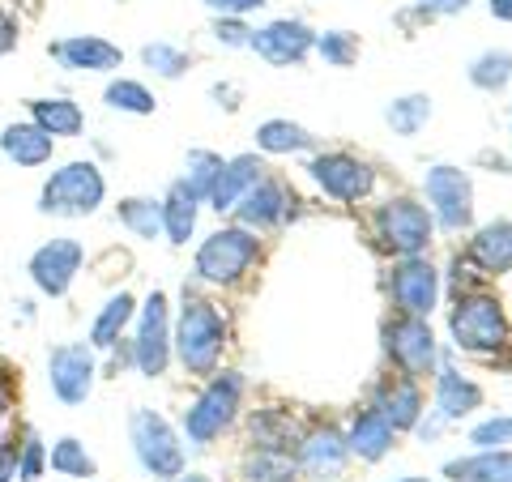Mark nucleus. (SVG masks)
<instances>
[{"instance_id":"24","label":"nucleus","mask_w":512,"mask_h":482,"mask_svg":"<svg viewBox=\"0 0 512 482\" xmlns=\"http://www.w3.org/2000/svg\"><path fill=\"white\" fill-rule=\"evenodd\" d=\"M376 410L389 419L393 431H414L419 427V414H423L419 384H414L410 376H389L380 384V393H376Z\"/></svg>"},{"instance_id":"1","label":"nucleus","mask_w":512,"mask_h":482,"mask_svg":"<svg viewBox=\"0 0 512 482\" xmlns=\"http://www.w3.org/2000/svg\"><path fill=\"white\" fill-rule=\"evenodd\" d=\"M171 346L188 376H214L227 350V316L218 303L184 286L180 312L171 320Z\"/></svg>"},{"instance_id":"44","label":"nucleus","mask_w":512,"mask_h":482,"mask_svg":"<svg viewBox=\"0 0 512 482\" xmlns=\"http://www.w3.org/2000/svg\"><path fill=\"white\" fill-rule=\"evenodd\" d=\"M0 482H18V431L0 436Z\"/></svg>"},{"instance_id":"52","label":"nucleus","mask_w":512,"mask_h":482,"mask_svg":"<svg viewBox=\"0 0 512 482\" xmlns=\"http://www.w3.org/2000/svg\"><path fill=\"white\" fill-rule=\"evenodd\" d=\"M13 5H35V0H13Z\"/></svg>"},{"instance_id":"9","label":"nucleus","mask_w":512,"mask_h":482,"mask_svg":"<svg viewBox=\"0 0 512 482\" xmlns=\"http://www.w3.org/2000/svg\"><path fill=\"white\" fill-rule=\"evenodd\" d=\"M82 265H86V244H82V239L56 235V239H47V244H39L35 252H30L26 278H30V286H35L43 299H64L73 291Z\"/></svg>"},{"instance_id":"3","label":"nucleus","mask_w":512,"mask_h":482,"mask_svg":"<svg viewBox=\"0 0 512 482\" xmlns=\"http://www.w3.org/2000/svg\"><path fill=\"white\" fill-rule=\"evenodd\" d=\"M239 406H244V376L239 372L205 376V389L197 393V401H192V406L184 410V419H180V436L192 448H210L222 431L235 427Z\"/></svg>"},{"instance_id":"50","label":"nucleus","mask_w":512,"mask_h":482,"mask_svg":"<svg viewBox=\"0 0 512 482\" xmlns=\"http://www.w3.org/2000/svg\"><path fill=\"white\" fill-rule=\"evenodd\" d=\"M175 482H210V478H205V474H180Z\"/></svg>"},{"instance_id":"2","label":"nucleus","mask_w":512,"mask_h":482,"mask_svg":"<svg viewBox=\"0 0 512 482\" xmlns=\"http://www.w3.org/2000/svg\"><path fill=\"white\" fill-rule=\"evenodd\" d=\"M107 201V175L99 163L90 158H73V163H60L39 188V214L43 218H94L99 205Z\"/></svg>"},{"instance_id":"20","label":"nucleus","mask_w":512,"mask_h":482,"mask_svg":"<svg viewBox=\"0 0 512 482\" xmlns=\"http://www.w3.org/2000/svg\"><path fill=\"white\" fill-rule=\"evenodd\" d=\"M265 175V163L256 154H235V158H227L222 163V171H218V180H214V188H210V197H205V205H210L214 214H231L235 205H239V197L261 180Z\"/></svg>"},{"instance_id":"43","label":"nucleus","mask_w":512,"mask_h":482,"mask_svg":"<svg viewBox=\"0 0 512 482\" xmlns=\"http://www.w3.org/2000/svg\"><path fill=\"white\" fill-rule=\"evenodd\" d=\"M22 43V18L9 5H0V56H13Z\"/></svg>"},{"instance_id":"29","label":"nucleus","mask_w":512,"mask_h":482,"mask_svg":"<svg viewBox=\"0 0 512 482\" xmlns=\"http://www.w3.org/2000/svg\"><path fill=\"white\" fill-rule=\"evenodd\" d=\"M47 470L60 474V478H73V482H90L99 474V461L90 457V448L77 436H60L52 448H47Z\"/></svg>"},{"instance_id":"7","label":"nucleus","mask_w":512,"mask_h":482,"mask_svg":"<svg viewBox=\"0 0 512 482\" xmlns=\"http://www.w3.org/2000/svg\"><path fill=\"white\" fill-rule=\"evenodd\" d=\"M128 355H133V367L146 380L167 376V367L175 359V346H171V299L163 291H150L137 303Z\"/></svg>"},{"instance_id":"40","label":"nucleus","mask_w":512,"mask_h":482,"mask_svg":"<svg viewBox=\"0 0 512 482\" xmlns=\"http://www.w3.org/2000/svg\"><path fill=\"white\" fill-rule=\"evenodd\" d=\"M316 52L325 56V64H333V69H350V64L359 60V39L350 35V30H325V35H316Z\"/></svg>"},{"instance_id":"4","label":"nucleus","mask_w":512,"mask_h":482,"mask_svg":"<svg viewBox=\"0 0 512 482\" xmlns=\"http://www.w3.org/2000/svg\"><path fill=\"white\" fill-rule=\"evenodd\" d=\"M128 444H133L137 465L154 482H175L188 470L184 436L171 427V419H163V414L150 410V406H137L128 414Z\"/></svg>"},{"instance_id":"28","label":"nucleus","mask_w":512,"mask_h":482,"mask_svg":"<svg viewBox=\"0 0 512 482\" xmlns=\"http://www.w3.org/2000/svg\"><path fill=\"white\" fill-rule=\"evenodd\" d=\"M444 474L453 482H512V453L508 448H478L474 457L448 461Z\"/></svg>"},{"instance_id":"39","label":"nucleus","mask_w":512,"mask_h":482,"mask_svg":"<svg viewBox=\"0 0 512 482\" xmlns=\"http://www.w3.org/2000/svg\"><path fill=\"white\" fill-rule=\"evenodd\" d=\"M470 82L478 90H504L512 82V52H483L470 64Z\"/></svg>"},{"instance_id":"18","label":"nucleus","mask_w":512,"mask_h":482,"mask_svg":"<svg viewBox=\"0 0 512 482\" xmlns=\"http://www.w3.org/2000/svg\"><path fill=\"white\" fill-rule=\"evenodd\" d=\"M0 154L22 171H39L56 158V137H47L35 120H13L0 124Z\"/></svg>"},{"instance_id":"23","label":"nucleus","mask_w":512,"mask_h":482,"mask_svg":"<svg viewBox=\"0 0 512 482\" xmlns=\"http://www.w3.org/2000/svg\"><path fill=\"white\" fill-rule=\"evenodd\" d=\"M133 316H137V299H133V295H128V291L107 295V303H103V308L94 312V320H90L86 342L99 350V355H107V350H116L120 337L133 329Z\"/></svg>"},{"instance_id":"8","label":"nucleus","mask_w":512,"mask_h":482,"mask_svg":"<svg viewBox=\"0 0 512 482\" xmlns=\"http://www.w3.org/2000/svg\"><path fill=\"white\" fill-rule=\"evenodd\" d=\"M99 384V350L90 342H60L47 350V389L60 406H86Z\"/></svg>"},{"instance_id":"32","label":"nucleus","mask_w":512,"mask_h":482,"mask_svg":"<svg viewBox=\"0 0 512 482\" xmlns=\"http://www.w3.org/2000/svg\"><path fill=\"white\" fill-rule=\"evenodd\" d=\"M103 103L111 111H120V116H154V107H158L150 86L137 82V77H111L103 90Z\"/></svg>"},{"instance_id":"14","label":"nucleus","mask_w":512,"mask_h":482,"mask_svg":"<svg viewBox=\"0 0 512 482\" xmlns=\"http://www.w3.org/2000/svg\"><path fill=\"white\" fill-rule=\"evenodd\" d=\"M291 205H295V192L286 180H278V175H261L244 197H239L235 205V222L239 227H248V231H269V227H278L282 218H291Z\"/></svg>"},{"instance_id":"42","label":"nucleus","mask_w":512,"mask_h":482,"mask_svg":"<svg viewBox=\"0 0 512 482\" xmlns=\"http://www.w3.org/2000/svg\"><path fill=\"white\" fill-rule=\"evenodd\" d=\"M214 39L222 47H248L252 26H244V18H214Z\"/></svg>"},{"instance_id":"53","label":"nucleus","mask_w":512,"mask_h":482,"mask_svg":"<svg viewBox=\"0 0 512 482\" xmlns=\"http://www.w3.org/2000/svg\"><path fill=\"white\" fill-rule=\"evenodd\" d=\"M90 482H94V478H90Z\"/></svg>"},{"instance_id":"6","label":"nucleus","mask_w":512,"mask_h":482,"mask_svg":"<svg viewBox=\"0 0 512 482\" xmlns=\"http://www.w3.org/2000/svg\"><path fill=\"white\" fill-rule=\"evenodd\" d=\"M448 333H453L457 350L470 355H495L508 342V316L504 303L487 291H466L457 295V308L448 312Z\"/></svg>"},{"instance_id":"47","label":"nucleus","mask_w":512,"mask_h":482,"mask_svg":"<svg viewBox=\"0 0 512 482\" xmlns=\"http://www.w3.org/2000/svg\"><path fill=\"white\" fill-rule=\"evenodd\" d=\"M13 406H18V397H13V389L5 380H0V436H5V427H9V419H13Z\"/></svg>"},{"instance_id":"37","label":"nucleus","mask_w":512,"mask_h":482,"mask_svg":"<svg viewBox=\"0 0 512 482\" xmlns=\"http://www.w3.org/2000/svg\"><path fill=\"white\" fill-rule=\"evenodd\" d=\"M222 163H227V158L214 154V150H188V158H184V184L205 201V197H210V188H214V180H218Z\"/></svg>"},{"instance_id":"30","label":"nucleus","mask_w":512,"mask_h":482,"mask_svg":"<svg viewBox=\"0 0 512 482\" xmlns=\"http://www.w3.org/2000/svg\"><path fill=\"white\" fill-rule=\"evenodd\" d=\"M116 218L133 239H158L163 235V201L158 197H120Z\"/></svg>"},{"instance_id":"27","label":"nucleus","mask_w":512,"mask_h":482,"mask_svg":"<svg viewBox=\"0 0 512 482\" xmlns=\"http://www.w3.org/2000/svg\"><path fill=\"white\" fill-rule=\"evenodd\" d=\"M393 436H397V431L389 427V419H384V414L372 406V410H363L359 419L350 423L346 448H350V457H359V461H380L393 448Z\"/></svg>"},{"instance_id":"34","label":"nucleus","mask_w":512,"mask_h":482,"mask_svg":"<svg viewBox=\"0 0 512 482\" xmlns=\"http://www.w3.org/2000/svg\"><path fill=\"white\" fill-rule=\"evenodd\" d=\"M248 431H252V444L256 448H286L291 453V440H295V419H291V410H256L252 414V423H248Z\"/></svg>"},{"instance_id":"46","label":"nucleus","mask_w":512,"mask_h":482,"mask_svg":"<svg viewBox=\"0 0 512 482\" xmlns=\"http://www.w3.org/2000/svg\"><path fill=\"white\" fill-rule=\"evenodd\" d=\"M414 5H419L423 13H461V9H470V0H414Z\"/></svg>"},{"instance_id":"5","label":"nucleus","mask_w":512,"mask_h":482,"mask_svg":"<svg viewBox=\"0 0 512 482\" xmlns=\"http://www.w3.org/2000/svg\"><path fill=\"white\" fill-rule=\"evenodd\" d=\"M261 256V239L248 227H218L214 235L201 239L197 256H192V273L205 286H235Z\"/></svg>"},{"instance_id":"16","label":"nucleus","mask_w":512,"mask_h":482,"mask_svg":"<svg viewBox=\"0 0 512 482\" xmlns=\"http://www.w3.org/2000/svg\"><path fill=\"white\" fill-rule=\"evenodd\" d=\"M389 291L406 316H431V308L440 303V273L423 256H402V265L393 269Z\"/></svg>"},{"instance_id":"31","label":"nucleus","mask_w":512,"mask_h":482,"mask_svg":"<svg viewBox=\"0 0 512 482\" xmlns=\"http://www.w3.org/2000/svg\"><path fill=\"white\" fill-rule=\"evenodd\" d=\"M256 150L261 154H299V150H312V133L295 120H265V124H256Z\"/></svg>"},{"instance_id":"38","label":"nucleus","mask_w":512,"mask_h":482,"mask_svg":"<svg viewBox=\"0 0 512 482\" xmlns=\"http://www.w3.org/2000/svg\"><path fill=\"white\" fill-rule=\"evenodd\" d=\"M47 474V444L35 427L18 431V482H43Z\"/></svg>"},{"instance_id":"22","label":"nucleus","mask_w":512,"mask_h":482,"mask_svg":"<svg viewBox=\"0 0 512 482\" xmlns=\"http://www.w3.org/2000/svg\"><path fill=\"white\" fill-rule=\"evenodd\" d=\"M346 457H350L346 436H338L333 427H316L312 436L299 444V470L308 478H338Z\"/></svg>"},{"instance_id":"21","label":"nucleus","mask_w":512,"mask_h":482,"mask_svg":"<svg viewBox=\"0 0 512 482\" xmlns=\"http://www.w3.org/2000/svg\"><path fill=\"white\" fill-rule=\"evenodd\" d=\"M26 120H35L47 137H82L86 133V111L69 94H47V99H26Z\"/></svg>"},{"instance_id":"48","label":"nucleus","mask_w":512,"mask_h":482,"mask_svg":"<svg viewBox=\"0 0 512 482\" xmlns=\"http://www.w3.org/2000/svg\"><path fill=\"white\" fill-rule=\"evenodd\" d=\"M210 94L218 99V107H227V111H235V107H239V90H235V86H214Z\"/></svg>"},{"instance_id":"15","label":"nucleus","mask_w":512,"mask_h":482,"mask_svg":"<svg viewBox=\"0 0 512 482\" xmlns=\"http://www.w3.org/2000/svg\"><path fill=\"white\" fill-rule=\"evenodd\" d=\"M47 56H52L64 73H99V77L120 73V64H124V52L111 39H103V35L56 39L52 47H47Z\"/></svg>"},{"instance_id":"26","label":"nucleus","mask_w":512,"mask_h":482,"mask_svg":"<svg viewBox=\"0 0 512 482\" xmlns=\"http://www.w3.org/2000/svg\"><path fill=\"white\" fill-rule=\"evenodd\" d=\"M470 265L478 273H512V222H491L470 239Z\"/></svg>"},{"instance_id":"13","label":"nucleus","mask_w":512,"mask_h":482,"mask_svg":"<svg viewBox=\"0 0 512 482\" xmlns=\"http://www.w3.org/2000/svg\"><path fill=\"white\" fill-rule=\"evenodd\" d=\"M308 171H312L316 188L342 205L372 197V188H376V171L367 163H359L355 154H320V158H312Z\"/></svg>"},{"instance_id":"11","label":"nucleus","mask_w":512,"mask_h":482,"mask_svg":"<svg viewBox=\"0 0 512 482\" xmlns=\"http://www.w3.org/2000/svg\"><path fill=\"white\" fill-rule=\"evenodd\" d=\"M384 350H389V359H393L397 372L410 376V380L431 376V372H436V363H440L436 333H431V325L423 316H406V312L384 325Z\"/></svg>"},{"instance_id":"36","label":"nucleus","mask_w":512,"mask_h":482,"mask_svg":"<svg viewBox=\"0 0 512 482\" xmlns=\"http://www.w3.org/2000/svg\"><path fill=\"white\" fill-rule=\"evenodd\" d=\"M384 120H389V128L397 137L423 133L427 120H431V99H427V94H406V99H393L389 111H384Z\"/></svg>"},{"instance_id":"17","label":"nucleus","mask_w":512,"mask_h":482,"mask_svg":"<svg viewBox=\"0 0 512 482\" xmlns=\"http://www.w3.org/2000/svg\"><path fill=\"white\" fill-rule=\"evenodd\" d=\"M252 52L261 56L265 64H278V69H286V64H299L303 56L316 47V35L303 22H291V18H278L269 22L261 30H252Z\"/></svg>"},{"instance_id":"33","label":"nucleus","mask_w":512,"mask_h":482,"mask_svg":"<svg viewBox=\"0 0 512 482\" xmlns=\"http://www.w3.org/2000/svg\"><path fill=\"white\" fill-rule=\"evenodd\" d=\"M244 478L248 482H295L299 461L286 448H256L244 457Z\"/></svg>"},{"instance_id":"41","label":"nucleus","mask_w":512,"mask_h":482,"mask_svg":"<svg viewBox=\"0 0 512 482\" xmlns=\"http://www.w3.org/2000/svg\"><path fill=\"white\" fill-rule=\"evenodd\" d=\"M470 444H478V448H504V444H512V414H495V419L478 423L470 431Z\"/></svg>"},{"instance_id":"25","label":"nucleus","mask_w":512,"mask_h":482,"mask_svg":"<svg viewBox=\"0 0 512 482\" xmlns=\"http://www.w3.org/2000/svg\"><path fill=\"white\" fill-rule=\"evenodd\" d=\"M163 235L171 248H184L192 235H197V214H201V197L192 192L184 180H175L163 197Z\"/></svg>"},{"instance_id":"49","label":"nucleus","mask_w":512,"mask_h":482,"mask_svg":"<svg viewBox=\"0 0 512 482\" xmlns=\"http://www.w3.org/2000/svg\"><path fill=\"white\" fill-rule=\"evenodd\" d=\"M487 5H491V18L512 22V0H487Z\"/></svg>"},{"instance_id":"19","label":"nucleus","mask_w":512,"mask_h":482,"mask_svg":"<svg viewBox=\"0 0 512 482\" xmlns=\"http://www.w3.org/2000/svg\"><path fill=\"white\" fill-rule=\"evenodd\" d=\"M478 406H483V389H478L466 372H457L453 359L436 363V414H440V423L466 419V414H474Z\"/></svg>"},{"instance_id":"35","label":"nucleus","mask_w":512,"mask_h":482,"mask_svg":"<svg viewBox=\"0 0 512 482\" xmlns=\"http://www.w3.org/2000/svg\"><path fill=\"white\" fill-rule=\"evenodd\" d=\"M141 64H146L154 77H163V82H180V77L192 69V52H184V47H175L167 39H158V43L141 47Z\"/></svg>"},{"instance_id":"10","label":"nucleus","mask_w":512,"mask_h":482,"mask_svg":"<svg viewBox=\"0 0 512 482\" xmlns=\"http://www.w3.org/2000/svg\"><path fill=\"white\" fill-rule=\"evenodd\" d=\"M376 235H380V244L397 256H423L431 235H436V218H431V210L419 201L393 197L376 210Z\"/></svg>"},{"instance_id":"51","label":"nucleus","mask_w":512,"mask_h":482,"mask_svg":"<svg viewBox=\"0 0 512 482\" xmlns=\"http://www.w3.org/2000/svg\"><path fill=\"white\" fill-rule=\"evenodd\" d=\"M393 482H427V478H393Z\"/></svg>"},{"instance_id":"12","label":"nucleus","mask_w":512,"mask_h":482,"mask_svg":"<svg viewBox=\"0 0 512 482\" xmlns=\"http://www.w3.org/2000/svg\"><path fill=\"white\" fill-rule=\"evenodd\" d=\"M423 192H427L431 218H436L444 231H466L474 222V184L461 167H448V163L431 167L423 180Z\"/></svg>"},{"instance_id":"45","label":"nucleus","mask_w":512,"mask_h":482,"mask_svg":"<svg viewBox=\"0 0 512 482\" xmlns=\"http://www.w3.org/2000/svg\"><path fill=\"white\" fill-rule=\"evenodd\" d=\"M214 18H248V13L265 9V0H205Z\"/></svg>"}]
</instances>
